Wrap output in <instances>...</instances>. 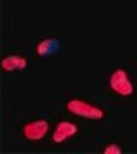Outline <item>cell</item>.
Instances as JSON below:
<instances>
[{
	"label": "cell",
	"mask_w": 137,
	"mask_h": 154,
	"mask_svg": "<svg viewBox=\"0 0 137 154\" xmlns=\"http://www.w3.org/2000/svg\"><path fill=\"white\" fill-rule=\"evenodd\" d=\"M67 110L74 113L77 116H82V118H89V120H101L104 116V111L98 106L91 105V103H86V101H81V99H72L67 103Z\"/></svg>",
	"instance_id": "obj_1"
},
{
	"label": "cell",
	"mask_w": 137,
	"mask_h": 154,
	"mask_svg": "<svg viewBox=\"0 0 137 154\" xmlns=\"http://www.w3.org/2000/svg\"><path fill=\"white\" fill-rule=\"evenodd\" d=\"M110 88L113 89L118 96H130L134 93V86H132L130 79L127 75V72L122 70V69H118V70H115L111 74V77H110Z\"/></svg>",
	"instance_id": "obj_2"
},
{
	"label": "cell",
	"mask_w": 137,
	"mask_h": 154,
	"mask_svg": "<svg viewBox=\"0 0 137 154\" xmlns=\"http://www.w3.org/2000/svg\"><path fill=\"white\" fill-rule=\"evenodd\" d=\"M46 132H48V122L46 120L31 122V123L24 125V128H22L24 137L29 139V140H39L46 135Z\"/></svg>",
	"instance_id": "obj_3"
},
{
	"label": "cell",
	"mask_w": 137,
	"mask_h": 154,
	"mask_svg": "<svg viewBox=\"0 0 137 154\" xmlns=\"http://www.w3.org/2000/svg\"><path fill=\"white\" fill-rule=\"evenodd\" d=\"M76 134H77V127L74 125V123H70V122H62V123H58L57 128H55L53 140L57 144H60V142H64V140H67L69 137L76 135Z\"/></svg>",
	"instance_id": "obj_4"
},
{
	"label": "cell",
	"mask_w": 137,
	"mask_h": 154,
	"mask_svg": "<svg viewBox=\"0 0 137 154\" xmlns=\"http://www.w3.org/2000/svg\"><path fill=\"white\" fill-rule=\"evenodd\" d=\"M27 67V62L26 58L22 57H17V55H12V57H5L2 60V69L4 70H22Z\"/></svg>",
	"instance_id": "obj_5"
},
{
	"label": "cell",
	"mask_w": 137,
	"mask_h": 154,
	"mask_svg": "<svg viewBox=\"0 0 137 154\" xmlns=\"http://www.w3.org/2000/svg\"><path fill=\"white\" fill-rule=\"evenodd\" d=\"M57 50H58V41L55 38H50V39L41 41V43L36 46V53H38L39 57H50V55H53Z\"/></svg>",
	"instance_id": "obj_6"
},
{
	"label": "cell",
	"mask_w": 137,
	"mask_h": 154,
	"mask_svg": "<svg viewBox=\"0 0 137 154\" xmlns=\"http://www.w3.org/2000/svg\"><path fill=\"white\" fill-rule=\"evenodd\" d=\"M120 152H122V149L117 144H108L104 147V154H120Z\"/></svg>",
	"instance_id": "obj_7"
}]
</instances>
